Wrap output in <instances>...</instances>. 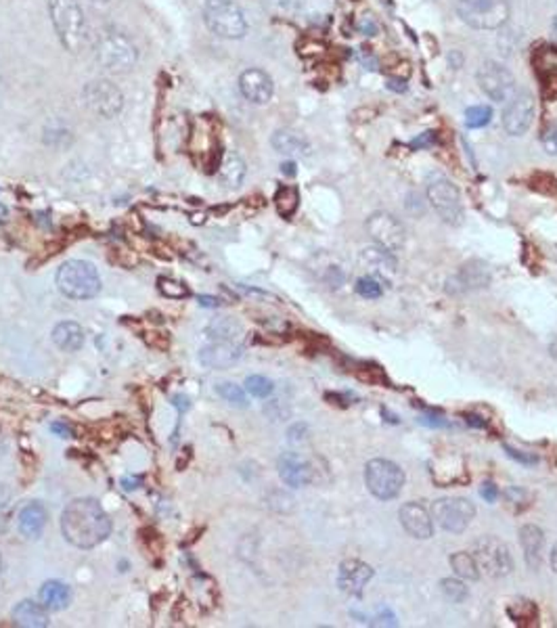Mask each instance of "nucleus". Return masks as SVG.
<instances>
[{"mask_svg": "<svg viewBox=\"0 0 557 628\" xmlns=\"http://www.w3.org/2000/svg\"><path fill=\"white\" fill-rule=\"evenodd\" d=\"M552 567H553V572L557 574V543L552 548Z\"/></svg>", "mask_w": 557, "mask_h": 628, "instance_id": "49", "label": "nucleus"}, {"mask_svg": "<svg viewBox=\"0 0 557 628\" xmlns=\"http://www.w3.org/2000/svg\"><path fill=\"white\" fill-rule=\"evenodd\" d=\"M203 22L212 34L229 38V41L243 38L245 32H248L243 11L233 0H205Z\"/></svg>", "mask_w": 557, "mask_h": 628, "instance_id": "6", "label": "nucleus"}, {"mask_svg": "<svg viewBox=\"0 0 557 628\" xmlns=\"http://www.w3.org/2000/svg\"><path fill=\"white\" fill-rule=\"evenodd\" d=\"M51 429H52V432H55V434H59V436H61V438H70V427H65V426H59V423H55V426H51Z\"/></svg>", "mask_w": 557, "mask_h": 628, "instance_id": "46", "label": "nucleus"}, {"mask_svg": "<svg viewBox=\"0 0 557 628\" xmlns=\"http://www.w3.org/2000/svg\"><path fill=\"white\" fill-rule=\"evenodd\" d=\"M61 532L70 545L95 548L111 532V520L95 499L71 501L61 515Z\"/></svg>", "mask_w": 557, "mask_h": 628, "instance_id": "1", "label": "nucleus"}, {"mask_svg": "<svg viewBox=\"0 0 557 628\" xmlns=\"http://www.w3.org/2000/svg\"><path fill=\"white\" fill-rule=\"evenodd\" d=\"M463 22L476 30H496L507 22V0H457Z\"/></svg>", "mask_w": 557, "mask_h": 628, "instance_id": "7", "label": "nucleus"}, {"mask_svg": "<svg viewBox=\"0 0 557 628\" xmlns=\"http://www.w3.org/2000/svg\"><path fill=\"white\" fill-rule=\"evenodd\" d=\"M84 105L101 117H116L124 108L122 90L111 80H92L82 90Z\"/></svg>", "mask_w": 557, "mask_h": 628, "instance_id": "12", "label": "nucleus"}, {"mask_svg": "<svg viewBox=\"0 0 557 628\" xmlns=\"http://www.w3.org/2000/svg\"><path fill=\"white\" fill-rule=\"evenodd\" d=\"M533 61L545 97H557V46H541V49H536Z\"/></svg>", "mask_w": 557, "mask_h": 628, "instance_id": "21", "label": "nucleus"}, {"mask_svg": "<svg viewBox=\"0 0 557 628\" xmlns=\"http://www.w3.org/2000/svg\"><path fill=\"white\" fill-rule=\"evenodd\" d=\"M9 497H11L9 488H6L5 484H0V509L6 507V502H9Z\"/></svg>", "mask_w": 557, "mask_h": 628, "instance_id": "45", "label": "nucleus"}, {"mask_svg": "<svg viewBox=\"0 0 557 628\" xmlns=\"http://www.w3.org/2000/svg\"><path fill=\"white\" fill-rule=\"evenodd\" d=\"M520 545L524 548V558L530 570H539L543 564V551H545V534L539 526L526 524L520 528Z\"/></svg>", "mask_w": 557, "mask_h": 628, "instance_id": "22", "label": "nucleus"}, {"mask_svg": "<svg viewBox=\"0 0 557 628\" xmlns=\"http://www.w3.org/2000/svg\"><path fill=\"white\" fill-rule=\"evenodd\" d=\"M373 578V567L364 564L361 559H346L340 566V576H337V586L344 593L361 597L364 585Z\"/></svg>", "mask_w": 557, "mask_h": 628, "instance_id": "20", "label": "nucleus"}, {"mask_svg": "<svg viewBox=\"0 0 557 628\" xmlns=\"http://www.w3.org/2000/svg\"><path fill=\"white\" fill-rule=\"evenodd\" d=\"M356 294L364 297V300H377V297H382L383 294L382 283L377 281V277L373 275L363 277V279L356 281Z\"/></svg>", "mask_w": 557, "mask_h": 628, "instance_id": "35", "label": "nucleus"}, {"mask_svg": "<svg viewBox=\"0 0 557 628\" xmlns=\"http://www.w3.org/2000/svg\"><path fill=\"white\" fill-rule=\"evenodd\" d=\"M159 286H162V292L168 297H184L189 294L187 287H184L183 283H176V281H170V279H162L159 281Z\"/></svg>", "mask_w": 557, "mask_h": 628, "instance_id": "39", "label": "nucleus"}, {"mask_svg": "<svg viewBox=\"0 0 557 628\" xmlns=\"http://www.w3.org/2000/svg\"><path fill=\"white\" fill-rule=\"evenodd\" d=\"M543 147H545L549 155H557V122H553L543 132Z\"/></svg>", "mask_w": 557, "mask_h": 628, "instance_id": "38", "label": "nucleus"}, {"mask_svg": "<svg viewBox=\"0 0 557 628\" xmlns=\"http://www.w3.org/2000/svg\"><path fill=\"white\" fill-rule=\"evenodd\" d=\"M436 143V135L434 132H426V135H421L420 138H415L413 143H411V147L420 149V147H430V145Z\"/></svg>", "mask_w": 557, "mask_h": 628, "instance_id": "43", "label": "nucleus"}, {"mask_svg": "<svg viewBox=\"0 0 557 628\" xmlns=\"http://www.w3.org/2000/svg\"><path fill=\"white\" fill-rule=\"evenodd\" d=\"M553 34H555V36H557V17H555V19H553Z\"/></svg>", "mask_w": 557, "mask_h": 628, "instance_id": "51", "label": "nucleus"}, {"mask_svg": "<svg viewBox=\"0 0 557 628\" xmlns=\"http://www.w3.org/2000/svg\"><path fill=\"white\" fill-rule=\"evenodd\" d=\"M278 478L283 480L285 486L289 488H302L313 482L315 469L310 463L300 457L297 453H283L277 461Z\"/></svg>", "mask_w": 557, "mask_h": 628, "instance_id": "16", "label": "nucleus"}, {"mask_svg": "<svg viewBox=\"0 0 557 628\" xmlns=\"http://www.w3.org/2000/svg\"><path fill=\"white\" fill-rule=\"evenodd\" d=\"M46 518H49V513H46L42 502H30V505H25L22 513H19V532H22L25 539H38L46 526Z\"/></svg>", "mask_w": 557, "mask_h": 628, "instance_id": "24", "label": "nucleus"}, {"mask_svg": "<svg viewBox=\"0 0 557 628\" xmlns=\"http://www.w3.org/2000/svg\"><path fill=\"white\" fill-rule=\"evenodd\" d=\"M273 147L281 155L288 157H307L310 155V145L302 135L294 130H277L273 136Z\"/></svg>", "mask_w": 557, "mask_h": 628, "instance_id": "28", "label": "nucleus"}, {"mask_svg": "<svg viewBox=\"0 0 557 628\" xmlns=\"http://www.w3.org/2000/svg\"><path fill=\"white\" fill-rule=\"evenodd\" d=\"M356 28L361 30V32H364V34H367V36H375L377 34V23L373 22V17H369V15H364L361 22L356 23Z\"/></svg>", "mask_w": 557, "mask_h": 628, "instance_id": "42", "label": "nucleus"}, {"mask_svg": "<svg viewBox=\"0 0 557 628\" xmlns=\"http://www.w3.org/2000/svg\"><path fill=\"white\" fill-rule=\"evenodd\" d=\"M428 202L447 224L457 227V224L463 222L466 211H463L461 195L455 184L447 181V178H436V181L428 184Z\"/></svg>", "mask_w": 557, "mask_h": 628, "instance_id": "11", "label": "nucleus"}, {"mask_svg": "<svg viewBox=\"0 0 557 628\" xmlns=\"http://www.w3.org/2000/svg\"><path fill=\"white\" fill-rule=\"evenodd\" d=\"M245 389L251 396H256V398H269L270 394H273V381L269 380V377L264 375H250L248 380H245Z\"/></svg>", "mask_w": 557, "mask_h": 628, "instance_id": "33", "label": "nucleus"}, {"mask_svg": "<svg viewBox=\"0 0 557 628\" xmlns=\"http://www.w3.org/2000/svg\"><path fill=\"white\" fill-rule=\"evenodd\" d=\"M488 283H490V273L486 264L469 262L463 268H459V273L450 277L447 283V292L466 294V292H474V289H484Z\"/></svg>", "mask_w": 557, "mask_h": 628, "instance_id": "18", "label": "nucleus"}, {"mask_svg": "<svg viewBox=\"0 0 557 628\" xmlns=\"http://www.w3.org/2000/svg\"><path fill=\"white\" fill-rule=\"evenodd\" d=\"M505 453H507V455H509V457H512V459H515V461H520V463H526V465H534V463H536V461H539V459H536V457H533V455L520 453V451H515V448H512V446H505Z\"/></svg>", "mask_w": 557, "mask_h": 628, "instance_id": "41", "label": "nucleus"}, {"mask_svg": "<svg viewBox=\"0 0 557 628\" xmlns=\"http://www.w3.org/2000/svg\"><path fill=\"white\" fill-rule=\"evenodd\" d=\"M283 174H288V176H294L296 174V164L294 162H288V164H283Z\"/></svg>", "mask_w": 557, "mask_h": 628, "instance_id": "47", "label": "nucleus"}, {"mask_svg": "<svg viewBox=\"0 0 557 628\" xmlns=\"http://www.w3.org/2000/svg\"><path fill=\"white\" fill-rule=\"evenodd\" d=\"M13 623L24 628H44L49 626V610L34 601H19L13 610Z\"/></svg>", "mask_w": 557, "mask_h": 628, "instance_id": "25", "label": "nucleus"}, {"mask_svg": "<svg viewBox=\"0 0 557 628\" xmlns=\"http://www.w3.org/2000/svg\"><path fill=\"white\" fill-rule=\"evenodd\" d=\"M534 120V97L528 90H520L509 97V103L503 111V126L509 135L520 136Z\"/></svg>", "mask_w": 557, "mask_h": 628, "instance_id": "15", "label": "nucleus"}, {"mask_svg": "<svg viewBox=\"0 0 557 628\" xmlns=\"http://www.w3.org/2000/svg\"><path fill=\"white\" fill-rule=\"evenodd\" d=\"M216 392L222 396L224 400L229 402V405H233V407H239V408H245L250 405L248 402V396H245V389L243 388H239L235 386V383H221V386L216 388Z\"/></svg>", "mask_w": 557, "mask_h": 628, "instance_id": "34", "label": "nucleus"}, {"mask_svg": "<svg viewBox=\"0 0 557 628\" xmlns=\"http://www.w3.org/2000/svg\"><path fill=\"white\" fill-rule=\"evenodd\" d=\"M49 11L63 49L74 55L82 52L90 42V30L78 0H51Z\"/></svg>", "mask_w": 557, "mask_h": 628, "instance_id": "3", "label": "nucleus"}, {"mask_svg": "<svg viewBox=\"0 0 557 628\" xmlns=\"http://www.w3.org/2000/svg\"><path fill=\"white\" fill-rule=\"evenodd\" d=\"M514 605L520 607V612L514 610V607H509V616H512L517 624H526L528 620H534L536 618V605L533 604V601H528V599H520V601H515Z\"/></svg>", "mask_w": 557, "mask_h": 628, "instance_id": "37", "label": "nucleus"}, {"mask_svg": "<svg viewBox=\"0 0 557 628\" xmlns=\"http://www.w3.org/2000/svg\"><path fill=\"white\" fill-rule=\"evenodd\" d=\"M57 289L70 300H90L101 292V277L86 260H68L57 270Z\"/></svg>", "mask_w": 557, "mask_h": 628, "instance_id": "5", "label": "nucleus"}, {"mask_svg": "<svg viewBox=\"0 0 557 628\" xmlns=\"http://www.w3.org/2000/svg\"><path fill=\"white\" fill-rule=\"evenodd\" d=\"M38 601L49 612H61L70 605L71 588L65 583H59V580H49V583H44L42 588H40Z\"/></svg>", "mask_w": 557, "mask_h": 628, "instance_id": "26", "label": "nucleus"}, {"mask_svg": "<svg viewBox=\"0 0 557 628\" xmlns=\"http://www.w3.org/2000/svg\"><path fill=\"white\" fill-rule=\"evenodd\" d=\"M398 520H401L402 528L413 539L428 540L434 537L432 515H430L428 509L420 505V502H407V505H402L401 511H398Z\"/></svg>", "mask_w": 557, "mask_h": 628, "instance_id": "17", "label": "nucleus"}, {"mask_svg": "<svg viewBox=\"0 0 557 628\" xmlns=\"http://www.w3.org/2000/svg\"><path fill=\"white\" fill-rule=\"evenodd\" d=\"M208 343L199 350V362L208 369H227L241 359L243 354V329L233 319L212 323L208 332Z\"/></svg>", "mask_w": 557, "mask_h": 628, "instance_id": "2", "label": "nucleus"}, {"mask_svg": "<svg viewBox=\"0 0 557 628\" xmlns=\"http://www.w3.org/2000/svg\"><path fill=\"white\" fill-rule=\"evenodd\" d=\"M361 267L364 270H369L373 277H386L390 279L396 273V258L392 256V251L382 249V248H369L361 254Z\"/></svg>", "mask_w": 557, "mask_h": 628, "instance_id": "23", "label": "nucleus"}, {"mask_svg": "<svg viewBox=\"0 0 557 628\" xmlns=\"http://www.w3.org/2000/svg\"><path fill=\"white\" fill-rule=\"evenodd\" d=\"M95 55L101 68L109 74H128L138 61L137 44L116 28H105L97 36Z\"/></svg>", "mask_w": 557, "mask_h": 628, "instance_id": "4", "label": "nucleus"}, {"mask_svg": "<svg viewBox=\"0 0 557 628\" xmlns=\"http://www.w3.org/2000/svg\"><path fill=\"white\" fill-rule=\"evenodd\" d=\"M450 567H453L457 576L463 580H477L482 576L480 566H477L474 553H467V551L450 555Z\"/></svg>", "mask_w": 557, "mask_h": 628, "instance_id": "30", "label": "nucleus"}, {"mask_svg": "<svg viewBox=\"0 0 557 628\" xmlns=\"http://www.w3.org/2000/svg\"><path fill=\"white\" fill-rule=\"evenodd\" d=\"M490 117H493V111L486 105H474L466 111V124L469 128H482L490 122Z\"/></svg>", "mask_w": 557, "mask_h": 628, "instance_id": "36", "label": "nucleus"}, {"mask_svg": "<svg viewBox=\"0 0 557 628\" xmlns=\"http://www.w3.org/2000/svg\"><path fill=\"white\" fill-rule=\"evenodd\" d=\"M199 302H202L203 306H210V308H214L216 304H218V302L214 300V297H205V295H203V297H199Z\"/></svg>", "mask_w": 557, "mask_h": 628, "instance_id": "48", "label": "nucleus"}, {"mask_svg": "<svg viewBox=\"0 0 557 628\" xmlns=\"http://www.w3.org/2000/svg\"><path fill=\"white\" fill-rule=\"evenodd\" d=\"M477 82H480L484 95L493 98V101H505L514 95L515 89L512 71L496 61H486L482 65L480 71H477Z\"/></svg>", "mask_w": 557, "mask_h": 628, "instance_id": "14", "label": "nucleus"}, {"mask_svg": "<svg viewBox=\"0 0 557 628\" xmlns=\"http://www.w3.org/2000/svg\"><path fill=\"white\" fill-rule=\"evenodd\" d=\"M480 494L486 502H495L496 499H499V491H496L493 482H484V484L480 486Z\"/></svg>", "mask_w": 557, "mask_h": 628, "instance_id": "40", "label": "nucleus"}, {"mask_svg": "<svg viewBox=\"0 0 557 628\" xmlns=\"http://www.w3.org/2000/svg\"><path fill=\"white\" fill-rule=\"evenodd\" d=\"M440 591L450 604H463L469 597V588L463 583V578H442Z\"/></svg>", "mask_w": 557, "mask_h": 628, "instance_id": "31", "label": "nucleus"}, {"mask_svg": "<svg viewBox=\"0 0 557 628\" xmlns=\"http://www.w3.org/2000/svg\"><path fill=\"white\" fill-rule=\"evenodd\" d=\"M245 172H248V168H245V162L241 160V157L235 154H229L227 157H224L221 170H218V178H221V183L227 189H237L241 187Z\"/></svg>", "mask_w": 557, "mask_h": 628, "instance_id": "29", "label": "nucleus"}, {"mask_svg": "<svg viewBox=\"0 0 557 628\" xmlns=\"http://www.w3.org/2000/svg\"><path fill=\"white\" fill-rule=\"evenodd\" d=\"M388 89H392L396 92H404V90H407V84H404L402 80H396V78H390Z\"/></svg>", "mask_w": 557, "mask_h": 628, "instance_id": "44", "label": "nucleus"}, {"mask_svg": "<svg viewBox=\"0 0 557 628\" xmlns=\"http://www.w3.org/2000/svg\"><path fill=\"white\" fill-rule=\"evenodd\" d=\"M239 90L241 95L254 105H264L273 98L275 86L269 74L262 70H245L239 78Z\"/></svg>", "mask_w": 557, "mask_h": 628, "instance_id": "19", "label": "nucleus"}, {"mask_svg": "<svg viewBox=\"0 0 557 628\" xmlns=\"http://www.w3.org/2000/svg\"><path fill=\"white\" fill-rule=\"evenodd\" d=\"M52 342L63 352H78L84 346V329L74 321H63L52 329Z\"/></svg>", "mask_w": 557, "mask_h": 628, "instance_id": "27", "label": "nucleus"}, {"mask_svg": "<svg viewBox=\"0 0 557 628\" xmlns=\"http://www.w3.org/2000/svg\"><path fill=\"white\" fill-rule=\"evenodd\" d=\"M432 515L447 532L461 534L476 518V505L466 497L438 499L432 505Z\"/></svg>", "mask_w": 557, "mask_h": 628, "instance_id": "10", "label": "nucleus"}, {"mask_svg": "<svg viewBox=\"0 0 557 628\" xmlns=\"http://www.w3.org/2000/svg\"><path fill=\"white\" fill-rule=\"evenodd\" d=\"M364 482L369 492L380 501H392L401 494L404 486V472L401 465L388 459H373L364 469Z\"/></svg>", "mask_w": 557, "mask_h": 628, "instance_id": "8", "label": "nucleus"}, {"mask_svg": "<svg viewBox=\"0 0 557 628\" xmlns=\"http://www.w3.org/2000/svg\"><path fill=\"white\" fill-rule=\"evenodd\" d=\"M367 233L377 248L388 249V251H401L404 248V227L401 220L390 211H375L367 218Z\"/></svg>", "mask_w": 557, "mask_h": 628, "instance_id": "13", "label": "nucleus"}, {"mask_svg": "<svg viewBox=\"0 0 557 628\" xmlns=\"http://www.w3.org/2000/svg\"><path fill=\"white\" fill-rule=\"evenodd\" d=\"M474 558L480 566V572L490 578H503L514 572V558L507 545L496 537H480L474 543Z\"/></svg>", "mask_w": 557, "mask_h": 628, "instance_id": "9", "label": "nucleus"}, {"mask_svg": "<svg viewBox=\"0 0 557 628\" xmlns=\"http://www.w3.org/2000/svg\"><path fill=\"white\" fill-rule=\"evenodd\" d=\"M552 354L557 359V343H553V346H552Z\"/></svg>", "mask_w": 557, "mask_h": 628, "instance_id": "50", "label": "nucleus"}, {"mask_svg": "<svg viewBox=\"0 0 557 628\" xmlns=\"http://www.w3.org/2000/svg\"><path fill=\"white\" fill-rule=\"evenodd\" d=\"M275 202H277L278 214L285 216V218H289V216L296 211L297 202H300V197H297L296 187H281V189L277 191Z\"/></svg>", "mask_w": 557, "mask_h": 628, "instance_id": "32", "label": "nucleus"}]
</instances>
